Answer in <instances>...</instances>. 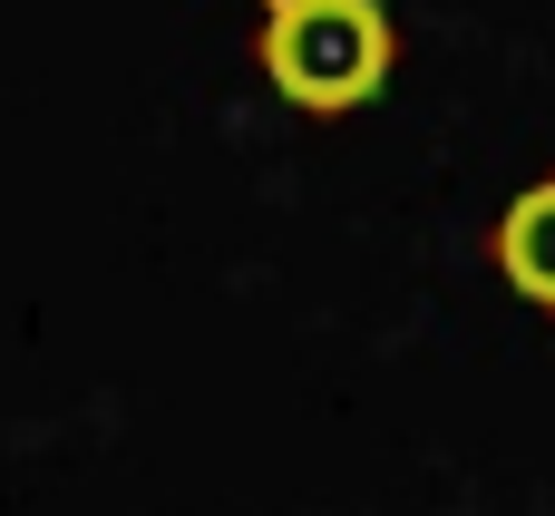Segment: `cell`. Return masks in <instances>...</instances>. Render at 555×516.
<instances>
[{"mask_svg": "<svg viewBox=\"0 0 555 516\" xmlns=\"http://www.w3.org/2000/svg\"><path fill=\"white\" fill-rule=\"evenodd\" d=\"M254 10H263V29H254L263 78L302 117H351L400 68V20L380 0H254Z\"/></svg>", "mask_w": 555, "mask_h": 516, "instance_id": "cell-1", "label": "cell"}, {"mask_svg": "<svg viewBox=\"0 0 555 516\" xmlns=\"http://www.w3.org/2000/svg\"><path fill=\"white\" fill-rule=\"evenodd\" d=\"M488 254H498V273H507V293H517V302L555 312V176H537V185H517V195H507V215H498Z\"/></svg>", "mask_w": 555, "mask_h": 516, "instance_id": "cell-2", "label": "cell"}]
</instances>
